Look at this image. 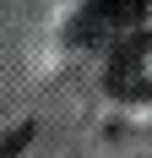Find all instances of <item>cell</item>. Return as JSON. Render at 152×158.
Wrapping results in <instances>:
<instances>
[{"instance_id":"6da1fadb","label":"cell","mask_w":152,"mask_h":158,"mask_svg":"<svg viewBox=\"0 0 152 158\" xmlns=\"http://www.w3.org/2000/svg\"><path fill=\"white\" fill-rule=\"evenodd\" d=\"M109 93L130 98H152V33H136V38H125L114 49V60H109Z\"/></svg>"},{"instance_id":"7a4b0ae2","label":"cell","mask_w":152,"mask_h":158,"mask_svg":"<svg viewBox=\"0 0 152 158\" xmlns=\"http://www.w3.org/2000/svg\"><path fill=\"white\" fill-rule=\"evenodd\" d=\"M141 6H147V0H92V11L103 16V22H136Z\"/></svg>"}]
</instances>
